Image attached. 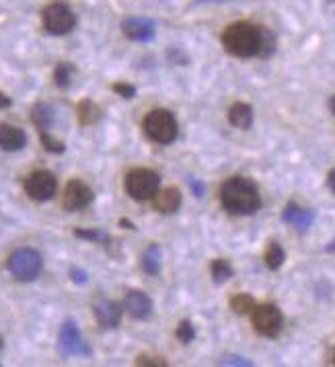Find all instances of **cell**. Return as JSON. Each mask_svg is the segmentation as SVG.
<instances>
[{
  "instance_id": "1",
  "label": "cell",
  "mask_w": 335,
  "mask_h": 367,
  "mask_svg": "<svg viewBox=\"0 0 335 367\" xmlns=\"http://www.w3.org/2000/svg\"><path fill=\"white\" fill-rule=\"evenodd\" d=\"M220 203L228 214L249 216L261 208V197L253 181L245 177H233L220 187Z\"/></svg>"
},
{
  "instance_id": "2",
  "label": "cell",
  "mask_w": 335,
  "mask_h": 367,
  "mask_svg": "<svg viewBox=\"0 0 335 367\" xmlns=\"http://www.w3.org/2000/svg\"><path fill=\"white\" fill-rule=\"evenodd\" d=\"M259 41H261L259 27L245 21L228 25L222 33V45L235 58L259 56Z\"/></svg>"
},
{
  "instance_id": "3",
  "label": "cell",
  "mask_w": 335,
  "mask_h": 367,
  "mask_svg": "<svg viewBox=\"0 0 335 367\" xmlns=\"http://www.w3.org/2000/svg\"><path fill=\"white\" fill-rule=\"evenodd\" d=\"M124 187H126V191L132 199L147 201V199H153L159 193L161 177L151 168H134L126 175Z\"/></svg>"
},
{
  "instance_id": "4",
  "label": "cell",
  "mask_w": 335,
  "mask_h": 367,
  "mask_svg": "<svg viewBox=\"0 0 335 367\" xmlns=\"http://www.w3.org/2000/svg\"><path fill=\"white\" fill-rule=\"evenodd\" d=\"M10 275L17 281H33L43 267V258L35 248H17L6 263Z\"/></svg>"
},
{
  "instance_id": "5",
  "label": "cell",
  "mask_w": 335,
  "mask_h": 367,
  "mask_svg": "<svg viewBox=\"0 0 335 367\" xmlns=\"http://www.w3.org/2000/svg\"><path fill=\"white\" fill-rule=\"evenodd\" d=\"M144 131L157 144H171L177 137L179 125L175 115L167 109H155L144 118Z\"/></svg>"
},
{
  "instance_id": "6",
  "label": "cell",
  "mask_w": 335,
  "mask_h": 367,
  "mask_svg": "<svg viewBox=\"0 0 335 367\" xmlns=\"http://www.w3.org/2000/svg\"><path fill=\"white\" fill-rule=\"evenodd\" d=\"M41 21H43L45 31L52 35H66L76 25V16H74L72 8L64 2L47 4L41 12Z\"/></svg>"
},
{
  "instance_id": "7",
  "label": "cell",
  "mask_w": 335,
  "mask_h": 367,
  "mask_svg": "<svg viewBox=\"0 0 335 367\" xmlns=\"http://www.w3.org/2000/svg\"><path fill=\"white\" fill-rule=\"evenodd\" d=\"M253 326L259 335L263 337H278L282 333V326H284V316L282 312L278 310V306L274 304H261V306H255L253 312Z\"/></svg>"
},
{
  "instance_id": "8",
  "label": "cell",
  "mask_w": 335,
  "mask_h": 367,
  "mask_svg": "<svg viewBox=\"0 0 335 367\" xmlns=\"http://www.w3.org/2000/svg\"><path fill=\"white\" fill-rule=\"evenodd\" d=\"M58 181L50 170H35L25 179V193L33 201H50L56 195Z\"/></svg>"
},
{
  "instance_id": "9",
  "label": "cell",
  "mask_w": 335,
  "mask_h": 367,
  "mask_svg": "<svg viewBox=\"0 0 335 367\" xmlns=\"http://www.w3.org/2000/svg\"><path fill=\"white\" fill-rule=\"evenodd\" d=\"M58 351H60L64 357H72V355H85V357H89V355H91L89 345L83 341L80 331H78V326H76L72 320H66V322L62 324V329H60Z\"/></svg>"
},
{
  "instance_id": "10",
  "label": "cell",
  "mask_w": 335,
  "mask_h": 367,
  "mask_svg": "<svg viewBox=\"0 0 335 367\" xmlns=\"http://www.w3.org/2000/svg\"><path fill=\"white\" fill-rule=\"evenodd\" d=\"M93 189L83 183V181H70L64 189V197H62V205L66 212H78V210H85L87 205H91L93 201Z\"/></svg>"
},
{
  "instance_id": "11",
  "label": "cell",
  "mask_w": 335,
  "mask_h": 367,
  "mask_svg": "<svg viewBox=\"0 0 335 367\" xmlns=\"http://www.w3.org/2000/svg\"><path fill=\"white\" fill-rule=\"evenodd\" d=\"M93 312H95V318L97 322L103 326V329H118L120 322H122V306L114 300H105V298H99L95 300L93 304Z\"/></svg>"
},
{
  "instance_id": "12",
  "label": "cell",
  "mask_w": 335,
  "mask_h": 367,
  "mask_svg": "<svg viewBox=\"0 0 335 367\" xmlns=\"http://www.w3.org/2000/svg\"><path fill=\"white\" fill-rule=\"evenodd\" d=\"M124 310L136 320H147L153 314V300L144 291L132 289L124 298Z\"/></svg>"
},
{
  "instance_id": "13",
  "label": "cell",
  "mask_w": 335,
  "mask_h": 367,
  "mask_svg": "<svg viewBox=\"0 0 335 367\" xmlns=\"http://www.w3.org/2000/svg\"><path fill=\"white\" fill-rule=\"evenodd\" d=\"M122 31L128 39L132 41H151L155 37V25L149 19H138V16H130L122 23Z\"/></svg>"
},
{
  "instance_id": "14",
  "label": "cell",
  "mask_w": 335,
  "mask_h": 367,
  "mask_svg": "<svg viewBox=\"0 0 335 367\" xmlns=\"http://www.w3.org/2000/svg\"><path fill=\"white\" fill-rule=\"evenodd\" d=\"M282 218H284L286 224L294 226V228L301 230V232L309 230L311 224H313V212H309V210H305V208H301V205H296V203H288V205L284 208Z\"/></svg>"
},
{
  "instance_id": "15",
  "label": "cell",
  "mask_w": 335,
  "mask_h": 367,
  "mask_svg": "<svg viewBox=\"0 0 335 367\" xmlns=\"http://www.w3.org/2000/svg\"><path fill=\"white\" fill-rule=\"evenodd\" d=\"M27 135L21 127L14 125H0V150L4 152H17L25 146Z\"/></svg>"
},
{
  "instance_id": "16",
  "label": "cell",
  "mask_w": 335,
  "mask_h": 367,
  "mask_svg": "<svg viewBox=\"0 0 335 367\" xmlns=\"http://www.w3.org/2000/svg\"><path fill=\"white\" fill-rule=\"evenodd\" d=\"M153 205L161 214H175L181 208V193H179V189H175V187H167L163 191L159 189V193L155 195Z\"/></svg>"
},
{
  "instance_id": "17",
  "label": "cell",
  "mask_w": 335,
  "mask_h": 367,
  "mask_svg": "<svg viewBox=\"0 0 335 367\" xmlns=\"http://www.w3.org/2000/svg\"><path fill=\"white\" fill-rule=\"evenodd\" d=\"M228 122L239 129H249L253 125V109L247 103H235L228 109Z\"/></svg>"
},
{
  "instance_id": "18",
  "label": "cell",
  "mask_w": 335,
  "mask_h": 367,
  "mask_svg": "<svg viewBox=\"0 0 335 367\" xmlns=\"http://www.w3.org/2000/svg\"><path fill=\"white\" fill-rule=\"evenodd\" d=\"M31 122L39 131H50V127L54 123V109L47 103H37L31 109Z\"/></svg>"
},
{
  "instance_id": "19",
  "label": "cell",
  "mask_w": 335,
  "mask_h": 367,
  "mask_svg": "<svg viewBox=\"0 0 335 367\" xmlns=\"http://www.w3.org/2000/svg\"><path fill=\"white\" fill-rule=\"evenodd\" d=\"M161 258H163L161 246L151 245L144 250V254H142V269L149 275H159L161 273Z\"/></svg>"
},
{
  "instance_id": "20",
  "label": "cell",
  "mask_w": 335,
  "mask_h": 367,
  "mask_svg": "<svg viewBox=\"0 0 335 367\" xmlns=\"http://www.w3.org/2000/svg\"><path fill=\"white\" fill-rule=\"evenodd\" d=\"M76 115H78L80 125H93V123L101 118V109L97 107V103L85 99V101L78 103V107H76Z\"/></svg>"
},
{
  "instance_id": "21",
  "label": "cell",
  "mask_w": 335,
  "mask_h": 367,
  "mask_svg": "<svg viewBox=\"0 0 335 367\" xmlns=\"http://www.w3.org/2000/svg\"><path fill=\"white\" fill-rule=\"evenodd\" d=\"M210 273H212V279L214 283H224L233 277V267L228 260L224 258H216L212 260V267H210Z\"/></svg>"
},
{
  "instance_id": "22",
  "label": "cell",
  "mask_w": 335,
  "mask_h": 367,
  "mask_svg": "<svg viewBox=\"0 0 335 367\" xmlns=\"http://www.w3.org/2000/svg\"><path fill=\"white\" fill-rule=\"evenodd\" d=\"M284 260H286L284 248L278 245V243H270L268 250H266V265H268L272 271H276V269H280V267L284 265Z\"/></svg>"
},
{
  "instance_id": "23",
  "label": "cell",
  "mask_w": 335,
  "mask_h": 367,
  "mask_svg": "<svg viewBox=\"0 0 335 367\" xmlns=\"http://www.w3.org/2000/svg\"><path fill=\"white\" fill-rule=\"evenodd\" d=\"M72 74H74V66L68 62H60L54 70V82L60 89H68L72 82Z\"/></svg>"
},
{
  "instance_id": "24",
  "label": "cell",
  "mask_w": 335,
  "mask_h": 367,
  "mask_svg": "<svg viewBox=\"0 0 335 367\" xmlns=\"http://www.w3.org/2000/svg\"><path fill=\"white\" fill-rule=\"evenodd\" d=\"M230 308L235 310V314H251L253 308H255V300L249 296V293H237L233 300H230Z\"/></svg>"
},
{
  "instance_id": "25",
  "label": "cell",
  "mask_w": 335,
  "mask_h": 367,
  "mask_svg": "<svg viewBox=\"0 0 335 367\" xmlns=\"http://www.w3.org/2000/svg\"><path fill=\"white\" fill-rule=\"evenodd\" d=\"M259 35H261V41H259V56L268 58L276 52V37L270 29H263L259 27Z\"/></svg>"
},
{
  "instance_id": "26",
  "label": "cell",
  "mask_w": 335,
  "mask_h": 367,
  "mask_svg": "<svg viewBox=\"0 0 335 367\" xmlns=\"http://www.w3.org/2000/svg\"><path fill=\"white\" fill-rule=\"evenodd\" d=\"M74 236L76 238H83V241H89V243H109V234L103 232V230H85V228H78L74 230Z\"/></svg>"
},
{
  "instance_id": "27",
  "label": "cell",
  "mask_w": 335,
  "mask_h": 367,
  "mask_svg": "<svg viewBox=\"0 0 335 367\" xmlns=\"http://www.w3.org/2000/svg\"><path fill=\"white\" fill-rule=\"evenodd\" d=\"M39 137H41V144H43V148H45L47 152H54V154H62V152L66 150L64 142H60V140L52 137L47 131H39Z\"/></svg>"
},
{
  "instance_id": "28",
  "label": "cell",
  "mask_w": 335,
  "mask_h": 367,
  "mask_svg": "<svg viewBox=\"0 0 335 367\" xmlns=\"http://www.w3.org/2000/svg\"><path fill=\"white\" fill-rule=\"evenodd\" d=\"M177 339L183 343V345H189L193 339H195V329H193V324L189 322V320H183L179 326H177Z\"/></svg>"
},
{
  "instance_id": "29",
  "label": "cell",
  "mask_w": 335,
  "mask_h": 367,
  "mask_svg": "<svg viewBox=\"0 0 335 367\" xmlns=\"http://www.w3.org/2000/svg\"><path fill=\"white\" fill-rule=\"evenodd\" d=\"M114 93H118L124 99H134L136 97V87H132L128 82H116L114 85Z\"/></svg>"
},
{
  "instance_id": "30",
  "label": "cell",
  "mask_w": 335,
  "mask_h": 367,
  "mask_svg": "<svg viewBox=\"0 0 335 367\" xmlns=\"http://www.w3.org/2000/svg\"><path fill=\"white\" fill-rule=\"evenodd\" d=\"M220 366H237V367H251L253 364L249 362V359H243V357H237V355H224L220 362H218Z\"/></svg>"
},
{
  "instance_id": "31",
  "label": "cell",
  "mask_w": 335,
  "mask_h": 367,
  "mask_svg": "<svg viewBox=\"0 0 335 367\" xmlns=\"http://www.w3.org/2000/svg\"><path fill=\"white\" fill-rule=\"evenodd\" d=\"M136 366H153V367H165L167 366V362L165 359H161V357H149V355H140L138 359H136Z\"/></svg>"
},
{
  "instance_id": "32",
  "label": "cell",
  "mask_w": 335,
  "mask_h": 367,
  "mask_svg": "<svg viewBox=\"0 0 335 367\" xmlns=\"http://www.w3.org/2000/svg\"><path fill=\"white\" fill-rule=\"evenodd\" d=\"M70 277H72L74 283H87V273H85L83 269H78V267H72V269H70Z\"/></svg>"
},
{
  "instance_id": "33",
  "label": "cell",
  "mask_w": 335,
  "mask_h": 367,
  "mask_svg": "<svg viewBox=\"0 0 335 367\" xmlns=\"http://www.w3.org/2000/svg\"><path fill=\"white\" fill-rule=\"evenodd\" d=\"M189 187L195 191V195H197V197H202V195H204V187H202V183H197V181H193V179H191V181H189Z\"/></svg>"
},
{
  "instance_id": "34",
  "label": "cell",
  "mask_w": 335,
  "mask_h": 367,
  "mask_svg": "<svg viewBox=\"0 0 335 367\" xmlns=\"http://www.w3.org/2000/svg\"><path fill=\"white\" fill-rule=\"evenodd\" d=\"M10 105H12L10 97H6L4 93H0V109H6V107H10Z\"/></svg>"
},
{
  "instance_id": "35",
  "label": "cell",
  "mask_w": 335,
  "mask_h": 367,
  "mask_svg": "<svg viewBox=\"0 0 335 367\" xmlns=\"http://www.w3.org/2000/svg\"><path fill=\"white\" fill-rule=\"evenodd\" d=\"M327 185H329V189L335 193V168L327 175Z\"/></svg>"
},
{
  "instance_id": "36",
  "label": "cell",
  "mask_w": 335,
  "mask_h": 367,
  "mask_svg": "<svg viewBox=\"0 0 335 367\" xmlns=\"http://www.w3.org/2000/svg\"><path fill=\"white\" fill-rule=\"evenodd\" d=\"M120 224H122V226H126L128 230H134V224H132L130 220H120Z\"/></svg>"
},
{
  "instance_id": "37",
  "label": "cell",
  "mask_w": 335,
  "mask_h": 367,
  "mask_svg": "<svg viewBox=\"0 0 335 367\" xmlns=\"http://www.w3.org/2000/svg\"><path fill=\"white\" fill-rule=\"evenodd\" d=\"M329 109H332V113L335 115V97H332V99H329Z\"/></svg>"
},
{
  "instance_id": "38",
  "label": "cell",
  "mask_w": 335,
  "mask_h": 367,
  "mask_svg": "<svg viewBox=\"0 0 335 367\" xmlns=\"http://www.w3.org/2000/svg\"><path fill=\"white\" fill-rule=\"evenodd\" d=\"M0 349H2V339H0Z\"/></svg>"
},
{
  "instance_id": "39",
  "label": "cell",
  "mask_w": 335,
  "mask_h": 367,
  "mask_svg": "<svg viewBox=\"0 0 335 367\" xmlns=\"http://www.w3.org/2000/svg\"><path fill=\"white\" fill-rule=\"evenodd\" d=\"M334 359H335V355H334Z\"/></svg>"
}]
</instances>
